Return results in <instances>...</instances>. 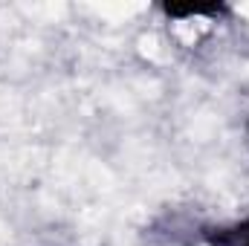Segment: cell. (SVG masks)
<instances>
[{"label": "cell", "instance_id": "cell-2", "mask_svg": "<svg viewBox=\"0 0 249 246\" xmlns=\"http://www.w3.org/2000/svg\"><path fill=\"white\" fill-rule=\"evenodd\" d=\"M168 18H197V15H217L220 6H162Z\"/></svg>", "mask_w": 249, "mask_h": 246}, {"label": "cell", "instance_id": "cell-1", "mask_svg": "<svg viewBox=\"0 0 249 246\" xmlns=\"http://www.w3.org/2000/svg\"><path fill=\"white\" fill-rule=\"evenodd\" d=\"M203 238L209 246H249V220L220 226V229H209Z\"/></svg>", "mask_w": 249, "mask_h": 246}]
</instances>
